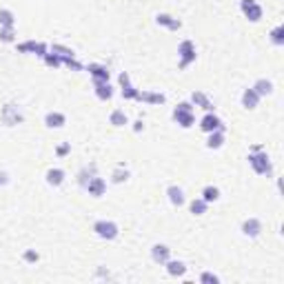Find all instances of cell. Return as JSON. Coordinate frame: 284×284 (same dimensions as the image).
Returning a JSON list of instances; mask_svg holds the SVG:
<instances>
[{
    "label": "cell",
    "mask_w": 284,
    "mask_h": 284,
    "mask_svg": "<svg viewBox=\"0 0 284 284\" xmlns=\"http://www.w3.org/2000/svg\"><path fill=\"white\" fill-rule=\"evenodd\" d=\"M67 125V116L63 111H49L45 113V127L47 129H63Z\"/></svg>",
    "instance_id": "cell-15"
},
{
    "label": "cell",
    "mask_w": 284,
    "mask_h": 284,
    "mask_svg": "<svg viewBox=\"0 0 284 284\" xmlns=\"http://www.w3.org/2000/svg\"><path fill=\"white\" fill-rule=\"evenodd\" d=\"M173 120H176V125L182 127V129H191V127L196 125V107L189 100L180 102V105L173 109Z\"/></svg>",
    "instance_id": "cell-2"
},
{
    "label": "cell",
    "mask_w": 284,
    "mask_h": 284,
    "mask_svg": "<svg viewBox=\"0 0 284 284\" xmlns=\"http://www.w3.org/2000/svg\"><path fill=\"white\" fill-rule=\"evenodd\" d=\"M96 276H98V278H109V271H107V269H105V267H98Z\"/></svg>",
    "instance_id": "cell-42"
},
{
    "label": "cell",
    "mask_w": 284,
    "mask_h": 284,
    "mask_svg": "<svg viewBox=\"0 0 284 284\" xmlns=\"http://www.w3.org/2000/svg\"><path fill=\"white\" fill-rule=\"evenodd\" d=\"M260 100H262V98H260L258 93H255L251 87H249V89H244V91H242V107L247 109V111H253V109H258Z\"/></svg>",
    "instance_id": "cell-23"
},
{
    "label": "cell",
    "mask_w": 284,
    "mask_h": 284,
    "mask_svg": "<svg viewBox=\"0 0 284 284\" xmlns=\"http://www.w3.org/2000/svg\"><path fill=\"white\" fill-rule=\"evenodd\" d=\"M65 178H67V171L60 167H51V169H47V173H45V182L54 189L60 187V184L65 182Z\"/></svg>",
    "instance_id": "cell-16"
},
{
    "label": "cell",
    "mask_w": 284,
    "mask_h": 284,
    "mask_svg": "<svg viewBox=\"0 0 284 284\" xmlns=\"http://www.w3.org/2000/svg\"><path fill=\"white\" fill-rule=\"evenodd\" d=\"M240 231H242L244 238H258L260 233H262V220L260 217H247V220L242 222V226H240Z\"/></svg>",
    "instance_id": "cell-10"
},
{
    "label": "cell",
    "mask_w": 284,
    "mask_h": 284,
    "mask_svg": "<svg viewBox=\"0 0 284 284\" xmlns=\"http://www.w3.org/2000/svg\"><path fill=\"white\" fill-rule=\"evenodd\" d=\"M198 127H200V131H202V134H211V131H217V129L226 131V125H224V122H222V118L217 116L215 111H207L205 116L200 118V122H198Z\"/></svg>",
    "instance_id": "cell-5"
},
{
    "label": "cell",
    "mask_w": 284,
    "mask_h": 284,
    "mask_svg": "<svg viewBox=\"0 0 284 284\" xmlns=\"http://www.w3.org/2000/svg\"><path fill=\"white\" fill-rule=\"evenodd\" d=\"M93 93H96L98 100L107 102V100H111L113 93H116V91H113L111 82H93Z\"/></svg>",
    "instance_id": "cell-22"
},
{
    "label": "cell",
    "mask_w": 284,
    "mask_h": 284,
    "mask_svg": "<svg viewBox=\"0 0 284 284\" xmlns=\"http://www.w3.org/2000/svg\"><path fill=\"white\" fill-rule=\"evenodd\" d=\"M49 51L56 56H60V58H71V56H75L73 49H69V47L65 45H58V42H54V45H49Z\"/></svg>",
    "instance_id": "cell-31"
},
{
    "label": "cell",
    "mask_w": 284,
    "mask_h": 284,
    "mask_svg": "<svg viewBox=\"0 0 284 284\" xmlns=\"http://www.w3.org/2000/svg\"><path fill=\"white\" fill-rule=\"evenodd\" d=\"M109 125L118 127V129L129 125V116L125 113V109H113V111L109 113Z\"/></svg>",
    "instance_id": "cell-24"
},
{
    "label": "cell",
    "mask_w": 284,
    "mask_h": 284,
    "mask_svg": "<svg viewBox=\"0 0 284 284\" xmlns=\"http://www.w3.org/2000/svg\"><path fill=\"white\" fill-rule=\"evenodd\" d=\"M155 25L164 27V29H169V31H180L182 29V20L176 18V16H171V13H158V16H155Z\"/></svg>",
    "instance_id": "cell-12"
},
{
    "label": "cell",
    "mask_w": 284,
    "mask_h": 284,
    "mask_svg": "<svg viewBox=\"0 0 284 284\" xmlns=\"http://www.w3.org/2000/svg\"><path fill=\"white\" fill-rule=\"evenodd\" d=\"M142 129H144V122H142V118H138V120L134 122V131H136V134H140Z\"/></svg>",
    "instance_id": "cell-40"
},
{
    "label": "cell",
    "mask_w": 284,
    "mask_h": 284,
    "mask_svg": "<svg viewBox=\"0 0 284 284\" xmlns=\"http://www.w3.org/2000/svg\"><path fill=\"white\" fill-rule=\"evenodd\" d=\"M0 27H16V13L11 9H0Z\"/></svg>",
    "instance_id": "cell-30"
},
{
    "label": "cell",
    "mask_w": 284,
    "mask_h": 284,
    "mask_svg": "<svg viewBox=\"0 0 284 284\" xmlns=\"http://www.w3.org/2000/svg\"><path fill=\"white\" fill-rule=\"evenodd\" d=\"M226 142V131L217 129V131H211V134H207V149L215 151V149H222Z\"/></svg>",
    "instance_id": "cell-19"
},
{
    "label": "cell",
    "mask_w": 284,
    "mask_h": 284,
    "mask_svg": "<svg viewBox=\"0 0 284 284\" xmlns=\"http://www.w3.org/2000/svg\"><path fill=\"white\" fill-rule=\"evenodd\" d=\"M0 42H16V27H0Z\"/></svg>",
    "instance_id": "cell-33"
},
{
    "label": "cell",
    "mask_w": 284,
    "mask_h": 284,
    "mask_svg": "<svg viewBox=\"0 0 284 284\" xmlns=\"http://www.w3.org/2000/svg\"><path fill=\"white\" fill-rule=\"evenodd\" d=\"M22 260H25L27 264H36L38 260H40V253H38L36 249H25L22 251Z\"/></svg>",
    "instance_id": "cell-37"
},
{
    "label": "cell",
    "mask_w": 284,
    "mask_h": 284,
    "mask_svg": "<svg viewBox=\"0 0 284 284\" xmlns=\"http://www.w3.org/2000/svg\"><path fill=\"white\" fill-rule=\"evenodd\" d=\"M16 51L18 54H34V56H38V58H45V56L49 54V45H45V42H36V40H25V42H18Z\"/></svg>",
    "instance_id": "cell-6"
},
{
    "label": "cell",
    "mask_w": 284,
    "mask_h": 284,
    "mask_svg": "<svg viewBox=\"0 0 284 284\" xmlns=\"http://www.w3.org/2000/svg\"><path fill=\"white\" fill-rule=\"evenodd\" d=\"M247 160H249L251 169H253L258 176H267V178L273 176V162H271V158H269V153L264 151V146H260V144L251 146Z\"/></svg>",
    "instance_id": "cell-1"
},
{
    "label": "cell",
    "mask_w": 284,
    "mask_h": 284,
    "mask_svg": "<svg viewBox=\"0 0 284 284\" xmlns=\"http://www.w3.org/2000/svg\"><path fill=\"white\" fill-rule=\"evenodd\" d=\"M178 58H180V63H178V67L180 69H187V67H191L193 63H196V58H198V49H196V42L193 40H182L178 45Z\"/></svg>",
    "instance_id": "cell-4"
},
{
    "label": "cell",
    "mask_w": 284,
    "mask_h": 284,
    "mask_svg": "<svg viewBox=\"0 0 284 284\" xmlns=\"http://www.w3.org/2000/svg\"><path fill=\"white\" fill-rule=\"evenodd\" d=\"M198 280H200L202 284H220V276H215L213 271H202Z\"/></svg>",
    "instance_id": "cell-35"
},
{
    "label": "cell",
    "mask_w": 284,
    "mask_h": 284,
    "mask_svg": "<svg viewBox=\"0 0 284 284\" xmlns=\"http://www.w3.org/2000/svg\"><path fill=\"white\" fill-rule=\"evenodd\" d=\"M242 13L247 16L249 22H260V20H262V16H264V9H262V4H260V2H253L251 7L244 9Z\"/></svg>",
    "instance_id": "cell-26"
},
{
    "label": "cell",
    "mask_w": 284,
    "mask_h": 284,
    "mask_svg": "<svg viewBox=\"0 0 284 284\" xmlns=\"http://www.w3.org/2000/svg\"><path fill=\"white\" fill-rule=\"evenodd\" d=\"M63 67H67L71 71H82L84 65L78 63V60H75V56H71V58H63Z\"/></svg>",
    "instance_id": "cell-36"
},
{
    "label": "cell",
    "mask_w": 284,
    "mask_h": 284,
    "mask_svg": "<svg viewBox=\"0 0 284 284\" xmlns=\"http://www.w3.org/2000/svg\"><path fill=\"white\" fill-rule=\"evenodd\" d=\"M164 269H167V273L171 278H184L187 276V264L182 262V260H173V258H169L167 262L162 264Z\"/></svg>",
    "instance_id": "cell-18"
},
{
    "label": "cell",
    "mask_w": 284,
    "mask_h": 284,
    "mask_svg": "<svg viewBox=\"0 0 284 284\" xmlns=\"http://www.w3.org/2000/svg\"><path fill=\"white\" fill-rule=\"evenodd\" d=\"M71 153V142H60L58 146H56V155L58 158H65V155Z\"/></svg>",
    "instance_id": "cell-38"
},
{
    "label": "cell",
    "mask_w": 284,
    "mask_h": 284,
    "mask_svg": "<svg viewBox=\"0 0 284 284\" xmlns=\"http://www.w3.org/2000/svg\"><path fill=\"white\" fill-rule=\"evenodd\" d=\"M269 38H271V42L276 47H282L284 45V25H278L271 29V34H269Z\"/></svg>",
    "instance_id": "cell-32"
},
{
    "label": "cell",
    "mask_w": 284,
    "mask_h": 284,
    "mask_svg": "<svg viewBox=\"0 0 284 284\" xmlns=\"http://www.w3.org/2000/svg\"><path fill=\"white\" fill-rule=\"evenodd\" d=\"M91 229L98 238L107 240V242H111V240H116L118 235H120V226H118V222H113V220H96Z\"/></svg>",
    "instance_id": "cell-3"
},
{
    "label": "cell",
    "mask_w": 284,
    "mask_h": 284,
    "mask_svg": "<svg viewBox=\"0 0 284 284\" xmlns=\"http://www.w3.org/2000/svg\"><path fill=\"white\" fill-rule=\"evenodd\" d=\"M251 89H253V91L258 93L260 98H264V96H271V93L276 91V84H273L269 78H260V80H255Z\"/></svg>",
    "instance_id": "cell-21"
},
{
    "label": "cell",
    "mask_w": 284,
    "mask_h": 284,
    "mask_svg": "<svg viewBox=\"0 0 284 284\" xmlns=\"http://www.w3.org/2000/svg\"><path fill=\"white\" fill-rule=\"evenodd\" d=\"M84 191H87L91 198H102V196H105V193H107V182H105V178H100V176H93V178L87 182V187H84Z\"/></svg>",
    "instance_id": "cell-11"
},
{
    "label": "cell",
    "mask_w": 284,
    "mask_h": 284,
    "mask_svg": "<svg viewBox=\"0 0 284 284\" xmlns=\"http://www.w3.org/2000/svg\"><path fill=\"white\" fill-rule=\"evenodd\" d=\"M84 71H89V75L93 78V82H109L111 73H109V67L107 65H100V63H89Z\"/></svg>",
    "instance_id": "cell-9"
},
{
    "label": "cell",
    "mask_w": 284,
    "mask_h": 284,
    "mask_svg": "<svg viewBox=\"0 0 284 284\" xmlns=\"http://www.w3.org/2000/svg\"><path fill=\"white\" fill-rule=\"evenodd\" d=\"M200 198L207 202V205H213V202H217V200H220V189H217V187H213V184H207V187L202 189Z\"/></svg>",
    "instance_id": "cell-27"
},
{
    "label": "cell",
    "mask_w": 284,
    "mask_h": 284,
    "mask_svg": "<svg viewBox=\"0 0 284 284\" xmlns=\"http://www.w3.org/2000/svg\"><path fill=\"white\" fill-rule=\"evenodd\" d=\"M189 102H191L193 107L202 109L205 113H207V111H215V105H213L211 98L207 96L205 91H193V93H191V100H189Z\"/></svg>",
    "instance_id": "cell-13"
},
{
    "label": "cell",
    "mask_w": 284,
    "mask_h": 284,
    "mask_svg": "<svg viewBox=\"0 0 284 284\" xmlns=\"http://www.w3.org/2000/svg\"><path fill=\"white\" fill-rule=\"evenodd\" d=\"M253 2H258V0H240V9H242V11H244V9L251 7V4H253Z\"/></svg>",
    "instance_id": "cell-41"
},
{
    "label": "cell",
    "mask_w": 284,
    "mask_h": 284,
    "mask_svg": "<svg viewBox=\"0 0 284 284\" xmlns=\"http://www.w3.org/2000/svg\"><path fill=\"white\" fill-rule=\"evenodd\" d=\"M167 198L173 207H184L187 205V196H184V189L178 184H169L167 187Z\"/></svg>",
    "instance_id": "cell-17"
},
{
    "label": "cell",
    "mask_w": 284,
    "mask_h": 284,
    "mask_svg": "<svg viewBox=\"0 0 284 284\" xmlns=\"http://www.w3.org/2000/svg\"><path fill=\"white\" fill-rule=\"evenodd\" d=\"M118 82H120V96L125 98V100H136V102H138L140 89H136L134 84H131V78H129L127 71H122V73L118 75Z\"/></svg>",
    "instance_id": "cell-7"
},
{
    "label": "cell",
    "mask_w": 284,
    "mask_h": 284,
    "mask_svg": "<svg viewBox=\"0 0 284 284\" xmlns=\"http://www.w3.org/2000/svg\"><path fill=\"white\" fill-rule=\"evenodd\" d=\"M0 118H2V122L7 127H16V125H22V122H25V116L18 111L16 105H4L2 111H0Z\"/></svg>",
    "instance_id": "cell-8"
},
{
    "label": "cell",
    "mask_w": 284,
    "mask_h": 284,
    "mask_svg": "<svg viewBox=\"0 0 284 284\" xmlns=\"http://www.w3.org/2000/svg\"><path fill=\"white\" fill-rule=\"evenodd\" d=\"M129 178H131V171L125 167V164H120V167H116L111 171V182L113 184H122V182H127Z\"/></svg>",
    "instance_id": "cell-28"
},
{
    "label": "cell",
    "mask_w": 284,
    "mask_h": 284,
    "mask_svg": "<svg viewBox=\"0 0 284 284\" xmlns=\"http://www.w3.org/2000/svg\"><path fill=\"white\" fill-rule=\"evenodd\" d=\"M171 258V249L167 247V244H162V242H155L153 247H151V260H153L155 264H160L162 267L167 260Z\"/></svg>",
    "instance_id": "cell-14"
},
{
    "label": "cell",
    "mask_w": 284,
    "mask_h": 284,
    "mask_svg": "<svg viewBox=\"0 0 284 284\" xmlns=\"http://www.w3.org/2000/svg\"><path fill=\"white\" fill-rule=\"evenodd\" d=\"M138 102H144V105H164L167 102V96L160 91H140L138 96Z\"/></svg>",
    "instance_id": "cell-20"
},
{
    "label": "cell",
    "mask_w": 284,
    "mask_h": 284,
    "mask_svg": "<svg viewBox=\"0 0 284 284\" xmlns=\"http://www.w3.org/2000/svg\"><path fill=\"white\" fill-rule=\"evenodd\" d=\"M207 209H209V205H207L202 198H193V200L189 202V211H191L193 215H205Z\"/></svg>",
    "instance_id": "cell-29"
},
{
    "label": "cell",
    "mask_w": 284,
    "mask_h": 284,
    "mask_svg": "<svg viewBox=\"0 0 284 284\" xmlns=\"http://www.w3.org/2000/svg\"><path fill=\"white\" fill-rule=\"evenodd\" d=\"M9 180H11V178H9V173H7V171H0V187H7Z\"/></svg>",
    "instance_id": "cell-39"
},
{
    "label": "cell",
    "mask_w": 284,
    "mask_h": 284,
    "mask_svg": "<svg viewBox=\"0 0 284 284\" xmlns=\"http://www.w3.org/2000/svg\"><path fill=\"white\" fill-rule=\"evenodd\" d=\"M93 176H98V167H96V164H87V167L80 169L75 178H78V184H80V187L84 189V187H87V182H89V180H91Z\"/></svg>",
    "instance_id": "cell-25"
},
{
    "label": "cell",
    "mask_w": 284,
    "mask_h": 284,
    "mask_svg": "<svg viewBox=\"0 0 284 284\" xmlns=\"http://www.w3.org/2000/svg\"><path fill=\"white\" fill-rule=\"evenodd\" d=\"M42 60H45V65H47V67H51V69L63 67V58H60V56H56V54H51V51H49V54H47Z\"/></svg>",
    "instance_id": "cell-34"
}]
</instances>
